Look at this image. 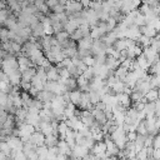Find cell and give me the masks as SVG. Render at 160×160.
Segmentation results:
<instances>
[{
	"label": "cell",
	"mask_w": 160,
	"mask_h": 160,
	"mask_svg": "<svg viewBox=\"0 0 160 160\" xmlns=\"http://www.w3.org/2000/svg\"><path fill=\"white\" fill-rule=\"evenodd\" d=\"M110 138L112 139V141L116 144V146L119 149H124L125 148V144H126V131L122 129V126H118L111 134H110Z\"/></svg>",
	"instance_id": "obj_1"
},
{
	"label": "cell",
	"mask_w": 160,
	"mask_h": 160,
	"mask_svg": "<svg viewBox=\"0 0 160 160\" xmlns=\"http://www.w3.org/2000/svg\"><path fill=\"white\" fill-rule=\"evenodd\" d=\"M82 9L84 8H82V5H81L80 1H76V0H68V1H65V12L68 15L79 12Z\"/></svg>",
	"instance_id": "obj_2"
},
{
	"label": "cell",
	"mask_w": 160,
	"mask_h": 160,
	"mask_svg": "<svg viewBox=\"0 0 160 160\" xmlns=\"http://www.w3.org/2000/svg\"><path fill=\"white\" fill-rule=\"evenodd\" d=\"M88 152H89V149H86L84 145L75 144V145L71 148V155H70V158H74V159L85 158V155H86Z\"/></svg>",
	"instance_id": "obj_3"
},
{
	"label": "cell",
	"mask_w": 160,
	"mask_h": 160,
	"mask_svg": "<svg viewBox=\"0 0 160 160\" xmlns=\"http://www.w3.org/2000/svg\"><path fill=\"white\" fill-rule=\"evenodd\" d=\"M29 141H31V142H32V144H35L36 146L42 145V144H44V141H45V135H44L40 130H35V131L30 135Z\"/></svg>",
	"instance_id": "obj_4"
},
{
	"label": "cell",
	"mask_w": 160,
	"mask_h": 160,
	"mask_svg": "<svg viewBox=\"0 0 160 160\" xmlns=\"http://www.w3.org/2000/svg\"><path fill=\"white\" fill-rule=\"evenodd\" d=\"M31 28V35L32 36H35V38H41V36H44L45 35V31H44V26H42V24L40 22V21H38L36 24H34V25H31L30 26Z\"/></svg>",
	"instance_id": "obj_5"
},
{
	"label": "cell",
	"mask_w": 160,
	"mask_h": 160,
	"mask_svg": "<svg viewBox=\"0 0 160 160\" xmlns=\"http://www.w3.org/2000/svg\"><path fill=\"white\" fill-rule=\"evenodd\" d=\"M116 99H118V102L121 104V105L125 106V108H129V106L131 105V99H130V95H129V94L118 92V94H116Z\"/></svg>",
	"instance_id": "obj_6"
},
{
	"label": "cell",
	"mask_w": 160,
	"mask_h": 160,
	"mask_svg": "<svg viewBox=\"0 0 160 160\" xmlns=\"http://www.w3.org/2000/svg\"><path fill=\"white\" fill-rule=\"evenodd\" d=\"M92 41H94V39L90 35L89 36H84L79 41H76L78 42V49H90L91 45H92Z\"/></svg>",
	"instance_id": "obj_7"
},
{
	"label": "cell",
	"mask_w": 160,
	"mask_h": 160,
	"mask_svg": "<svg viewBox=\"0 0 160 160\" xmlns=\"http://www.w3.org/2000/svg\"><path fill=\"white\" fill-rule=\"evenodd\" d=\"M69 98H70V102H72L75 106H79L80 100H81V90L80 89L71 90L69 92Z\"/></svg>",
	"instance_id": "obj_8"
},
{
	"label": "cell",
	"mask_w": 160,
	"mask_h": 160,
	"mask_svg": "<svg viewBox=\"0 0 160 160\" xmlns=\"http://www.w3.org/2000/svg\"><path fill=\"white\" fill-rule=\"evenodd\" d=\"M109 69H111V70H115L119 65H120V60L119 59H115L114 56H111V55H106V58H105V62H104Z\"/></svg>",
	"instance_id": "obj_9"
},
{
	"label": "cell",
	"mask_w": 160,
	"mask_h": 160,
	"mask_svg": "<svg viewBox=\"0 0 160 160\" xmlns=\"http://www.w3.org/2000/svg\"><path fill=\"white\" fill-rule=\"evenodd\" d=\"M46 79L50 81H58L60 79L59 76V69L56 66H51L49 70H46Z\"/></svg>",
	"instance_id": "obj_10"
},
{
	"label": "cell",
	"mask_w": 160,
	"mask_h": 160,
	"mask_svg": "<svg viewBox=\"0 0 160 160\" xmlns=\"http://www.w3.org/2000/svg\"><path fill=\"white\" fill-rule=\"evenodd\" d=\"M62 82L65 84V86H66V90H68V91H71V90L79 89V88H78V82H76V78H74V76H70V78L65 79Z\"/></svg>",
	"instance_id": "obj_11"
},
{
	"label": "cell",
	"mask_w": 160,
	"mask_h": 160,
	"mask_svg": "<svg viewBox=\"0 0 160 160\" xmlns=\"http://www.w3.org/2000/svg\"><path fill=\"white\" fill-rule=\"evenodd\" d=\"M75 109H76V106H75L72 102H70V101L65 105V108H64V116H65V120L69 119V118H71V116H74Z\"/></svg>",
	"instance_id": "obj_12"
},
{
	"label": "cell",
	"mask_w": 160,
	"mask_h": 160,
	"mask_svg": "<svg viewBox=\"0 0 160 160\" xmlns=\"http://www.w3.org/2000/svg\"><path fill=\"white\" fill-rule=\"evenodd\" d=\"M58 141H59V136H58V135H54V134L45 135V141H44V144H45L48 148L58 145Z\"/></svg>",
	"instance_id": "obj_13"
},
{
	"label": "cell",
	"mask_w": 160,
	"mask_h": 160,
	"mask_svg": "<svg viewBox=\"0 0 160 160\" xmlns=\"http://www.w3.org/2000/svg\"><path fill=\"white\" fill-rule=\"evenodd\" d=\"M135 60H136V62H138V66L141 68V69H144V70H146V69L150 66V64L148 62V60H146V58H145V55H144L142 52H141L139 56H136Z\"/></svg>",
	"instance_id": "obj_14"
},
{
	"label": "cell",
	"mask_w": 160,
	"mask_h": 160,
	"mask_svg": "<svg viewBox=\"0 0 160 160\" xmlns=\"http://www.w3.org/2000/svg\"><path fill=\"white\" fill-rule=\"evenodd\" d=\"M112 48H114L115 50H119V51L126 49V48H128V46H126V39H125V38H118V39L114 41Z\"/></svg>",
	"instance_id": "obj_15"
},
{
	"label": "cell",
	"mask_w": 160,
	"mask_h": 160,
	"mask_svg": "<svg viewBox=\"0 0 160 160\" xmlns=\"http://www.w3.org/2000/svg\"><path fill=\"white\" fill-rule=\"evenodd\" d=\"M128 72H129V70H128V69H125V68H124V66H121V65H119V66L114 70V75H115L119 80H124Z\"/></svg>",
	"instance_id": "obj_16"
},
{
	"label": "cell",
	"mask_w": 160,
	"mask_h": 160,
	"mask_svg": "<svg viewBox=\"0 0 160 160\" xmlns=\"http://www.w3.org/2000/svg\"><path fill=\"white\" fill-rule=\"evenodd\" d=\"M48 152H49V148L45 144L36 146V154H38L39 159H46L48 158Z\"/></svg>",
	"instance_id": "obj_17"
},
{
	"label": "cell",
	"mask_w": 160,
	"mask_h": 160,
	"mask_svg": "<svg viewBox=\"0 0 160 160\" xmlns=\"http://www.w3.org/2000/svg\"><path fill=\"white\" fill-rule=\"evenodd\" d=\"M145 98H146V100L148 101H156L158 99H159V94H158V89H155V88H151L145 95H144Z\"/></svg>",
	"instance_id": "obj_18"
},
{
	"label": "cell",
	"mask_w": 160,
	"mask_h": 160,
	"mask_svg": "<svg viewBox=\"0 0 160 160\" xmlns=\"http://www.w3.org/2000/svg\"><path fill=\"white\" fill-rule=\"evenodd\" d=\"M89 96H90V102L94 104V105H95L98 101L101 100V95H100L99 90H95V89H91V90L89 91Z\"/></svg>",
	"instance_id": "obj_19"
},
{
	"label": "cell",
	"mask_w": 160,
	"mask_h": 160,
	"mask_svg": "<svg viewBox=\"0 0 160 160\" xmlns=\"http://www.w3.org/2000/svg\"><path fill=\"white\" fill-rule=\"evenodd\" d=\"M54 36L58 39V41L61 44V42H64L65 40H68L69 38H70V34L66 31V30H60V31H58V32H55L54 34Z\"/></svg>",
	"instance_id": "obj_20"
},
{
	"label": "cell",
	"mask_w": 160,
	"mask_h": 160,
	"mask_svg": "<svg viewBox=\"0 0 160 160\" xmlns=\"http://www.w3.org/2000/svg\"><path fill=\"white\" fill-rule=\"evenodd\" d=\"M124 86H125V82H124L122 80H116L110 88L118 94V92H122V91H124Z\"/></svg>",
	"instance_id": "obj_21"
},
{
	"label": "cell",
	"mask_w": 160,
	"mask_h": 160,
	"mask_svg": "<svg viewBox=\"0 0 160 160\" xmlns=\"http://www.w3.org/2000/svg\"><path fill=\"white\" fill-rule=\"evenodd\" d=\"M136 42L139 45H141L142 48H146V46H150V38H148L146 35H140L138 39H136Z\"/></svg>",
	"instance_id": "obj_22"
},
{
	"label": "cell",
	"mask_w": 160,
	"mask_h": 160,
	"mask_svg": "<svg viewBox=\"0 0 160 160\" xmlns=\"http://www.w3.org/2000/svg\"><path fill=\"white\" fill-rule=\"evenodd\" d=\"M81 38H84V35H82V31H81L80 28L75 29V30L70 34V39H72V40H75V41H79Z\"/></svg>",
	"instance_id": "obj_23"
},
{
	"label": "cell",
	"mask_w": 160,
	"mask_h": 160,
	"mask_svg": "<svg viewBox=\"0 0 160 160\" xmlns=\"http://www.w3.org/2000/svg\"><path fill=\"white\" fill-rule=\"evenodd\" d=\"M150 48L154 49L156 52L160 51V39L158 38H150Z\"/></svg>",
	"instance_id": "obj_24"
},
{
	"label": "cell",
	"mask_w": 160,
	"mask_h": 160,
	"mask_svg": "<svg viewBox=\"0 0 160 160\" xmlns=\"http://www.w3.org/2000/svg\"><path fill=\"white\" fill-rule=\"evenodd\" d=\"M134 24L138 25V26H141L145 24V15L141 14V12H138L136 16L134 18Z\"/></svg>",
	"instance_id": "obj_25"
},
{
	"label": "cell",
	"mask_w": 160,
	"mask_h": 160,
	"mask_svg": "<svg viewBox=\"0 0 160 160\" xmlns=\"http://www.w3.org/2000/svg\"><path fill=\"white\" fill-rule=\"evenodd\" d=\"M59 76H60V79L58 81H64L65 79L70 78L71 75H70V72H69V70L66 68H62V69H59Z\"/></svg>",
	"instance_id": "obj_26"
},
{
	"label": "cell",
	"mask_w": 160,
	"mask_h": 160,
	"mask_svg": "<svg viewBox=\"0 0 160 160\" xmlns=\"http://www.w3.org/2000/svg\"><path fill=\"white\" fill-rule=\"evenodd\" d=\"M136 132H138V134H141V135H146V134H148L146 125H145V120H141V121L139 122V125L136 126Z\"/></svg>",
	"instance_id": "obj_27"
},
{
	"label": "cell",
	"mask_w": 160,
	"mask_h": 160,
	"mask_svg": "<svg viewBox=\"0 0 160 160\" xmlns=\"http://www.w3.org/2000/svg\"><path fill=\"white\" fill-rule=\"evenodd\" d=\"M9 32H10V30H9L8 28H2V29H0V40H1V42L10 40V38H9Z\"/></svg>",
	"instance_id": "obj_28"
},
{
	"label": "cell",
	"mask_w": 160,
	"mask_h": 160,
	"mask_svg": "<svg viewBox=\"0 0 160 160\" xmlns=\"http://www.w3.org/2000/svg\"><path fill=\"white\" fill-rule=\"evenodd\" d=\"M150 85H151V88H155V89L160 88V74H158V75H152V76H151Z\"/></svg>",
	"instance_id": "obj_29"
},
{
	"label": "cell",
	"mask_w": 160,
	"mask_h": 160,
	"mask_svg": "<svg viewBox=\"0 0 160 160\" xmlns=\"http://www.w3.org/2000/svg\"><path fill=\"white\" fill-rule=\"evenodd\" d=\"M81 60L84 61V64L86 66H94V64H95V58H94L92 54L91 55H88V56H84Z\"/></svg>",
	"instance_id": "obj_30"
},
{
	"label": "cell",
	"mask_w": 160,
	"mask_h": 160,
	"mask_svg": "<svg viewBox=\"0 0 160 160\" xmlns=\"http://www.w3.org/2000/svg\"><path fill=\"white\" fill-rule=\"evenodd\" d=\"M91 136L95 141H102L104 140V131L102 130H96L91 132Z\"/></svg>",
	"instance_id": "obj_31"
},
{
	"label": "cell",
	"mask_w": 160,
	"mask_h": 160,
	"mask_svg": "<svg viewBox=\"0 0 160 160\" xmlns=\"http://www.w3.org/2000/svg\"><path fill=\"white\" fill-rule=\"evenodd\" d=\"M136 158L138 159H142V160L148 159V150H146V148H142L141 150H139L136 152Z\"/></svg>",
	"instance_id": "obj_32"
},
{
	"label": "cell",
	"mask_w": 160,
	"mask_h": 160,
	"mask_svg": "<svg viewBox=\"0 0 160 160\" xmlns=\"http://www.w3.org/2000/svg\"><path fill=\"white\" fill-rule=\"evenodd\" d=\"M51 10H52V12H62V11H65V4H61L59 1V4H56Z\"/></svg>",
	"instance_id": "obj_33"
},
{
	"label": "cell",
	"mask_w": 160,
	"mask_h": 160,
	"mask_svg": "<svg viewBox=\"0 0 160 160\" xmlns=\"http://www.w3.org/2000/svg\"><path fill=\"white\" fill-rule=\"evenodd\" d=\"M136 136H138V132H136V131H128V132H126V140H128V141L134 142L135 139H136Z\"/></svg>",
	"instance_id": "obj_34"
},
{
	"label": "cell",
	"mask_w": 160,
	"mask_h": 160,
	"mask_svg": "<svg viewBox=\"0 0 160 160\" xmlns=\"http://www.w3.org/2000/svg\"><path fill=\"white\" fill-rule=\"evenodd\" d=\"M6 100H8V94L0 90V106H4L6 104Z\"/></svg>",
	"instance_id": "obj_35"
},
{
	"label": "cell",
	"mask_w": 160,
	"mask_h": 160,
	"mask_svg": "<svg viewBox=\"0 0 160 160\" xmlns=\"http://www.w3.org/2000/svg\"><path fill=\"white\" fill-rule=\"evenodd\" d=\"M45 4H46L50 9H52L56 4H59V0H45Z\"/></svg>",
	"instance_id": "obj_36"
},
{
	"label": "cell",
	"mask_w": 160,
	"mask_h": 160,
	"mask_svg": "<svg viewBox=\"0 0 160 160\" xmlns=\"http://www.w3.org/2000/svg\"><path fill=\"white\" fill-rule=\"evenodd\" d=\"M152 159H160V148L154 149V151H152Z\"/></svg>",
	"instance_id": "obj_37"
},
{
	"label": "cell",
	"mask_w": 160,
	"mask_h": 160,
	"mask_svg": "<svg viewBox=\"0 0 160 160\" xmlns=\"http://www.w3.org/2000/svg\"><path fill=\"white\" fill-rule=\"evenodd\" d=\"M90 1H91V0H80L82 8H89V6H90Z\"/></svg>",
	"instance_id": "obj_38"
},
{
	"label": "cell",
	"mask_w": 160,
	"mask_h": 160,
	"mask_svg": "<svg viewBox=\"0 0 160 160\" xmlns=\"http://www.w3.org/2000/svg\"><path fill=\"white\" fill-rule=\"evenodd\" d=\"M158 94H159V99H160V88H158Z\"/></svg>",
	"instance_id": "obj_39"
},
{
	"label": "cell",
	"mask_w": 160,
	"mask_h": 160,
	"mask_svg": "<svg viewBox=\"0 0 160 160\" xmlns=\"http://www.w3.org/2000/svg\"><path fill=\"white\" fill-rule=\"evenodd\" d=\"M76 1H80V0H76Z\"/></svg>",
	"instance_id": "obj_40"
},
{
	"label": "cell",
	"mask_w": 160,
	"mask_h": 160,
	"mask_svg": "<svg viewBox=\"0 0 160 160\" xmlns=\"http://www.w3.org/2000/svg\"><path fill=\"white\" fill-rule=\"evenodd\" d=\"M141 1H142V0H141Z\"/></svg>",
	"instance_id": "obj_41"
}]
</instances>
